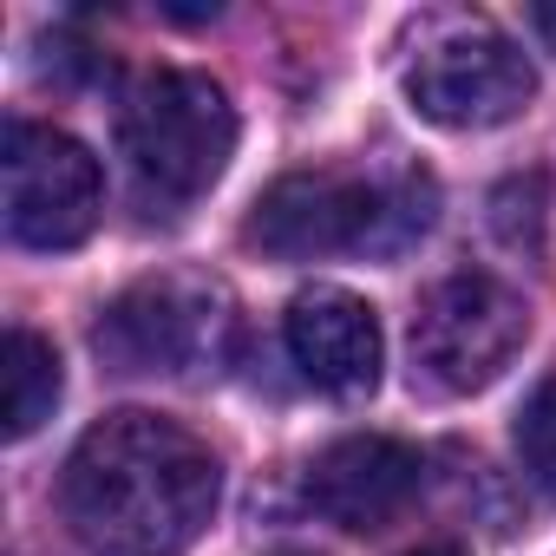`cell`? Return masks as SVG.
<instances>
[{"mask_svg": "<svg viewBox=\"0 0 556 556\" xmlns=\"http://www.w3.org/2000/svg\"><path fill=\"white\" fill-rule=\"evenodd\" d=\"M223 504L216 452L144 406L105 413L66 458L60 510L92 556H184Z\"/></svg>", "mask_w": 556, "mask_h": 556, "instance_id": "6da1fadb", "label": "cell"}, {"mask_svg": "<svg viewBox=\"0 0 556 556\" xmlns=\"http://www.w3.org/2000/svg\"><path fill=\"white\" fill-rule=\"evenodd\" d=\"M439 216V184L419 164L387 170H295L268 184L249 210V249L268 262H321V255H400Z\"/></svg>", "mask_w": 556, "mask_h": 556, "instance_id": "7a4b0ae2", "label": "cell"}, {"mask_svg": "<svg viewBox=\"0 0 556 556\" xmlns=\"http://www.w3.org/2000/svg\"><path fill=\"white\" fill-rule=\"evenodd\" d=\"M118 151L144 197L190 203L236 157V105L210 73H144L118 105Z\"/></svg>", "mask_w": 556, "mask_h": 556, "instance_id": "3957f363", "label": "cell"}, {"mask_svg": "<svg viewBox=\"0 0 556 556\" xmlns=\"http://www.w3.org/2000/svg\"><path fill=\"white\" fill-rule=\"evenodd\" d=\"M406 99L426 125L491 131L530 112L536 73L484 14H426L406 40Z\"/></svg>", "mask_w": 556, "mask_h": 556, "instance_id": "277c9868", "label": "cell"}, {"mask_svg": "<svg viewBox=\"0 0 556 556\" xmlns=\"http://www.w3.org/2000/svg\"><path fill=\"white\" fill-rule=\"evenodd\" d=\"M530 341V302L491 268H452L419 295L413 315V367L439 393L491 387L517 348Z\"/></svg>", "mask_w": 556, "mask_h": 556, "instance_id": "5b68a950", "label": "cell"}, {"mask_svg": "<svg viewBox=\"0 0 556 556\" xmlns=\"http://www.w3.org/2000/svg\"><path fill=\"white\" fill-rule=\"evenodd\" d=\"M229 295L203 275H151V282L125 289L92 328L99 361L118 374H203L229 354Z\"/></svg>", "mask_w": 556, "mask_h": 556, "instance_id": "8992f818", "label": "cell"}, {"mask_svg": "<svg viewBox=\"0 0 556 556\" xmlns=\"http://www.w3.org/2000/svg\"><path fill=\"white\" fill-rule=\"evenodd\" d=\"M0 177H8V236L21 249L53 255V249H79L99 229L105 177H99V157L73 131L14 118L8 151H0Z\"/></svg>", "mask_w": 556, "mask_h": 556, "instance_id": "52a82bcc", "label": "cell"}, {"mask_svg": "<svg viewBox=\"0 0 556 556\" xmlns=\"http://www.w3.org/2000/svg\"><path fill=\"white\" fill-rule=\"evenodd\" d=\"M426 484V458L419 445L406 439H387V432H354V439H334L315 471H308V504L341 523V530H387L393 517L413 510Z\"/></svg>", "mask_w": 556, "mask_h": 556, "instance_id": "ba28073f", "label": "cell"}, {"mask_svg": "<svg viewBox=\"0 0 556 556\" xmlns=\"http://www.w3.org/2000/svg\"><path fill=\"white\" fill-rule=\"evenodd\" d=\"M289 354L302 367V380H315L321 393L334 400H361L380 387V367H387V334H380V315L374 302H361L354 289H334V282H315L289 302Z\"/></svg>", "mask_w": 556, "mask_h": 556, "instance_id": "9c48e42d", "label": "cell"}, {"mask_svg": "<svg viewBox=\"0 0 556 556\" xmlns=\"http://www.w3.org/2000/svg\"><path fill=\"white\" fill-rule=\"evenodd\" d=\"M0 426H8V439L21 445V439H34L47 419H53V406H60V354H53V341L47 334H34V328H8V354H0Z\"/></svg>", "mask_w": 556, "mask_h": 556, "instance_id": "30bf717a", "label": "cell"}, {"mask_svg": "<svg viewBox=\"0 0 556 556\" xmlns=\"http://www.w3.org/2000/svg\"><path fill=\"white\" fill-rule=\"evenodd\" d=\"M517 458H523V478L543 497H556V374L517 413Z\"/></svg>", "mask_w": 556, "mask_h": 556, "instance_id": "8fae6325", "label": "cell"}, {"mask_svg": "<svg viewBox=\"0 0 556 556\" xmlns=\"http://www.w3.org/2000/svg\"><path fill=\"white\" fill-rule=\"evenodd\" d=\"M497 229H504V242L510 249H536V223H543V177H517V184H504L497 197Z\"/></svg>", "mask_w": 556, "mask_h": 556, "instance_id": "7c38bea8", "label": "cell"}, {"mask_svg": "<svg viewBox=\"0 0 556 556\" xmlns=\"http://www.w3.org/2000/svg\"><path fill=\"white\" fill-rule=\"evenodd\" d=\"M530 27H536L543 47H556V0H536V8H530Z\"/></svg>", "mask_w": 556, "mask_h": 556, "instance_id": "4fadbf2b", "label": "cell"}, {"mask_svg": "<svg viewBox=\"0 0 556 556\" xmlns=\"http://www.w3.org/2000/svg\"><path fill=\"white\" fill-rule=\"evenodd\" d=\"M406 556H465L458 543H419V549H406Z\"/></svg>", "mask_w": 556, "mask_h": 556, "instance_id": "5bb4252c", "label": "cell"}]
</instances>
